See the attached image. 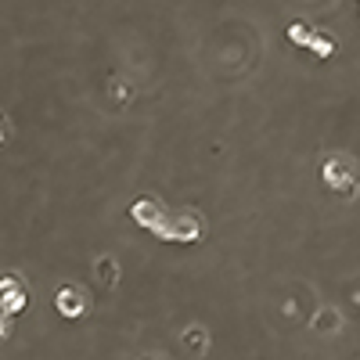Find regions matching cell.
<instances>
[{
	"mask_svg": "<svg viewBox=\"0 0 360 360\" xmlns=\"http://www.w3.org/2000/svg\"><path fill=\"white\" fill-rule=\"evenodd\" d=\"M202 230V220L198 217H180V220H173V230H166V235H173V238H195Z\"/></svg>",
	"mask_w": 360,
	"mask_h": 360,
	"instance_id": "obj_2",
	"label": "cell"
},
{
	"mask_svg": "<svg viewBox=\"0 0 360 360\" xmlns=\"http://www.w3.org/2000/svg\"><path fill=\"white\" fill-rule=\"evenodd\" d=\"M58 303H61V310H65L69 317H76V313L83 310V299H79L76 292H61V295H58Z\"/></svg>",
	"mask_w": 360,
	"mask_h": 360,
	"instance_id": "obj_4",
	"label": "cell"
},
{
	"mask_svg": "<svg viewBox=\"0 0 360 360\" xmlns=\"http://www.w3.org/2000/svg\"><path fill=\"white\" fill-rule=\"evenodd\" d=\"M0 137H4V123H0Z\"/></svg>",
	"mask_w": 360,
	"mask_h": 360,
	"instance_id": "obj_5",
	"label": "cell"
},
{
	"mask_svg": "<svg viewBox=\"0 0 360 360\" xmlns=\"http://www.w3.org/2000/svg\"><path fill=\"white\" fill-rule=\"evenodd\" d=\"M328 180L343 187V184L350 180V166H346L343 159H331V162H328Z\"/></svg>",
	"mask_w": 360,
	"mask_h": 360,
	"instance_id": "obj_3",
	"label": "cell"
},
{
	"mask_svg": "<svg viewBox=\"0 0 360 360\" xmlns=\"http://www.w3.org/2000/svg\"><path fill=\"white\" fill-rule=\"evenodd\" d=\"M134 217H137L141 224H148V227H162V209H159L152 198H141V202L134 205Z\"/></svg>",
	"mask_w": 360,
	"mask_h": 360,
	"instance_id": "obj_1",
	"label": "cell"
}]
</instances>
